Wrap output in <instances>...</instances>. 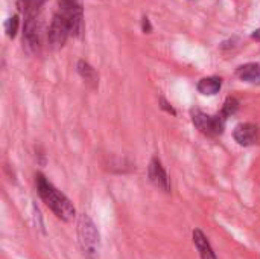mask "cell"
<instances>
[{
  "label": "cell",
  "instance_id": "obj_4",
  "mask_svg": "<svg viewBox=\"0 0 260 259\" xmlns=\"http://www.w3.org/2000/svg\"><path fill=\"white\" fill-rule=\"evenodd\" d=\"M192 121H193V125L201 133H204L206 136H219L224 133L227 119L221 113L210 116V114H206L200 110H193L192 111Z\"/></svg>",
  "mask_w": 260,
  "mask_h": 259
},
{
  "label": "cell",
  "instance_id": "obj_3",
  "mask_svg": "<svg viewBox=\"0 0 260 259\" xmlns=\"http://www.w3.org/2000/svg\"><path fill=\"white\" fill-rule=\"evenodd\" d=\"M23 49L29 55H35L41 49L38 14H32V12L26 14V20L23 26Z\"/></svg>",
  "mask_w": 260,
  "mask_h": 259
},
{
  "label": "cell",
  "instance_id": "obj_17",
  "mask_svg": "<svg viewBox=\"0 0 260 259\" xmlns=\"http://www.w3.org/2000/svg\"><path fill=\"white\" fill-rule=\"evenodd\" d=\"M251 37H253L254 40H259V41H260V29H257V31H254Z\"/></svg>",
  "mask_w": 260,
  "mask_h": 259
},
{
  "label": "cell",
  "instance_id": "obj_14",
  "mask_svg": "<svg viewBox=\"0 0 260 259\" xmlns=\"http://www.w3.org/2000/svg\"><path fill=\"white\" fill-rule=\"evenodd\" d=\"M44 2H46V0H29L27 9H26V12H24V14H27V12L38 14V12H40V9H41V6L44 5Z\"/></svg>",
  "mask_w": 260,
  "mask_h": 259
},
{
  "label": "cell",
  "instance_id": "obj_10",
  "mask_svg": "<svg viewBox=\"0 0 260 259\" xmlns=\"http://www.w3.org/2000/svg\"><path fill=\"white\" fill-rule=\"evenodd\" d=\"M76 70L81 75V78L91 87V89H98L99 85V75L96 73V70L84 60H79L76 64Z\"/></svg>",
  "mask_w": 260,
  "mask_h": 259
},
{
  "label": "cell",
  "instance_id": "obj_2",
  "mask_svg": "<svg viewBox=\"0 0 260 259\" xmlns=\"http://www.w3.org/2000/svg\"><path fill=\"white\" fill-rule=\"evenodd\" d=\"M76 234H78V243L82 250V255L85 259H99L101 253V237L98 232V227L94 226L93 220L82 214L76 224Z\"/></svg>",
  "mask_w": 260,
  "mask_h": 259
},
{
  "label": "cell",
  "instance_id": "obj_13",
  "mask_svg": "<svg viewBox=\"0 0 260 259\" xmlns=\"http://www.w3.org/2000/svg\"><path fill=\"white\" fill-rule=\"evenodd\" d=\"M17 29H18V15H12V17L8 18V21L5 23L6 35H8L9 38H14L15 34H17Z\"/></svg>",
  "mask_w": 260,
  "mask_h": 259
},
{
  "label": "cell",
  "instance_id": "obj_16",
  "mask_svg": "<svg viewBox=\"0 0 260 259\" xmlns=\"http://www.w3.org/2000/svg\"><path fill=\"white\" fill-rule=\"evenodd\" d=\"M160 102H161V107H163V108H165V110H166L168 113L177 114V113H175V110H174V108H172V107H171V105H169V104H168V102L165 101V99H160Z\"/></svg>",
  "mask_w": 260,
  "mask_h": 259
},
{
  "label": "cell",
  "instance_id": "obj_1",
  "mask_svg": "<svg viewBox=\"0 0 260 259\" xmlns=\"http://www.w3.org/2000/svg\"><path fill=\"white\" fill-rule=\"evenodd\" d=\"M35 186H37V192L40 198L56 215V218L62 221H70L75 217L76 211L72 202L40 172L35 176Z\"/></svg>",
  "mask_w": 260,
  "mask_h": 259
},
{
  "label": "cell",
  "instance_id": "obj_12",
  "mask_svg": "<svg viewBox=\"0 0 260 259\" xmlns=\"http://www.w3.org/2000/svg\"><path fill=\"white\" fill-rule=\"evenodd\" d=\"M238 108H239V101H238L236 98L230 96V98L225 99L224 107H222V110H221V114L227 119V118H230L232 114H235V113L238 111Z\"/></svg>",
  "mask_w": 260,
  "mask_h": 259
},
{
  "label": "cell",
  "instance_id": "obj_9",
  "mask_svg": "<svg viewBox=\"0 0 260 259\" xmlns=\"http://www.w3.org/2000/svg\"><path fill=\"white\" fill-rule=\"evenodd\" d=\"M236 75L239 79L250 82V84H260V66L256 63H248L238 67Z\"/></svg>",
  "mask_w": 260,
  "mask_h": 259
},
{
  "label": "cell",
  "instance_id": "obj_7",
  "mask_svg": "<svg viewBox=\"0 0 260 259\" xmlns=\"http://www.w3.org/2000/svg\"><path fill=\"white\" fill-rule=\"evenodd\" d=\"M233 136H235V140L242 147H251V145L260 143V128L250 122L239 124L235 128Z\"/></svg>",
  "mask_w": 260,
  "mask_h": 259
},
{
  "label": "cell",
  "instance_id": "obj_15",
  "mask_svg": "<svg viewBox=\"0 0 260 259\" xmlns=\"http://www.w3.org/2000/svg\"><path fill=\"white\" fill-rule=\"evenodd\" d=\"M142 29H143V32H146V34H149V32L152 31V26H151V23H149V18H148V17H143Z\"/></svg>",
  "mask_w": 260,
  "mask_h": 259
},
{
  "label": "cell",
  "instance_id": "obj_11",
  "mask_svg": "<svg viewBox=\"0 0 260 259\" xmlns=\"http://www.w3.org/2000/svg\"><path fill=\"white\" fill-rule=\"evenodd\" d=\"M221 87H222V79L218 78V76L203 78V79L198 82V85H197L198 92L203 93V95H206V96H213V95H216V93L221 90Z\"/></svg>",
  "mask_w": 260,
  "mask_h": 259
},
{
  "label": "cell",
  "instance_id": "obj_6",
  "mask_svg": "<svg viewBox=\"0 0 260 259\" xmlns=\"http://www.w3.org/2000/svg\"><path fill=\"white\" fill-rule=\"evenodd\" d=\"M148 177H149V182L160 191L169 194L171 192V183H169V177H168V172L166 169L163 168L160 159L154 157L151 162H149V166H148Z\"/></svg>",
  "mask_w": 260,
  "mask_h": 259
},
{
  "label": "cell",
  "instance_id": "obj_8",
  "mask_svg": "<svg viewBox=\"0 0 260 259\" xmlns=\"http://www.w3.org/2000/svg\"><path fill=\"white\" fill-rule=\"evenodd\" d=\"M192 237H193L195 247H197L201 259H218L215 252H213V249H212V246H210V243H209V240H207V237L203 234V231L195 229Z\"/></svg>",
  "mask_w": 260,
  "mask_h": 259
},
{
  "label": "cell",
  "instance_id": "obj_5",
  "mask_svg": "<svg viewBox=\"0 0 260 259\" xmlns=\"http://www.w3.org/2000/svg\"><path fill=\"white\" fill-rule=\"evenodd\" d=\"M69 35H72V34H70V26H69L66 17L61 15L59 12H56L52 18V23L47 31V41H49L50 47L61 49L66 44Z\"/></svg>",
  "mask_w": 260,
  "mask_h": 259
}]
</instances>
